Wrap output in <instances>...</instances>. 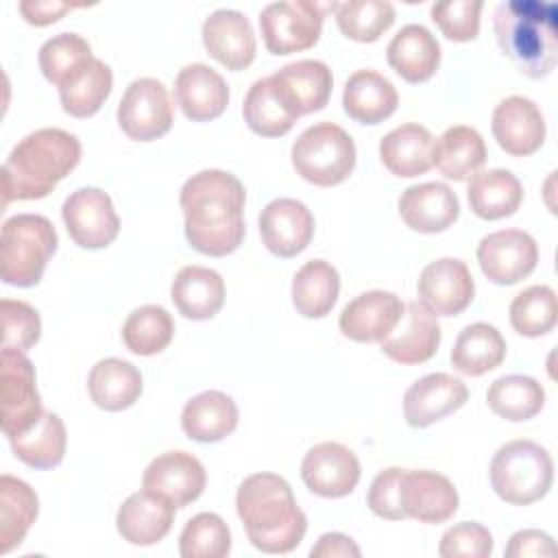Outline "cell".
Here are the masks:
<instances>
[{"instance_id":"cell-1","label":"cell","mask_w":558,"mask_h":558,"mask_svg":"<svg viewBox=\"0 0 558 558\" xmlns=\"http://www.w3.org/2000/svg\"><path fill=\"white\" fill-rule=\"evenodd\" d=\"M185 218V238L203 255L225 257L233 253L246 233L242 181L218 168L192 174L179 194Z\"/></svg>"},{"instance_id":"cell-2","label":"cell","mask_w":558,"mask_h":558,"mask_svg":"<svg viewBox=\"0 0 558 558\" xmlns=\"http://www.w3.org/2000/svg\"><path fill=\"white\" fill-rule=\"evenodd\" d=\"M235 510L251 545L264 554H290L307 530L290 484L277 473L244 477L235 493Z\"/></svg>"},{"instance_id":"cell-3","label":"cell","mask_w":558,"mask_h":558,"mask_svg":"<svg viewBox=\"0 0 558 558\" xmlns=\"http://www.w3.org/2000/svg\"><path fill=\"white\" fill-rule=\"evenodd\" d=\"M76 135L46 126L22 137L2 163V205L48 196L81 161Z\"/></svg>"},{"instance_id":"cell-4","label":"cell","mask_w":558,"mask_h":558,"mask_svg":"<svg viewBox=\"0 0 558 558\" xmlns=\"http://www.w3.org/2000/svg\"><path fill=\"white\" fill-rule=\"evenodd\" d=\"M497 44L512 65L530 76L549 74L558 61V7L545 0H508L493 13Z\"/></svg>"},{"instance_id":"cell-5","label":"cell","mask_w":558,"mask_h":558,"mask_svg":"<svg viewBox=\"0 0 558 558\" xmlns=\"http://www.w3.org/2000/svg\"><path fill=\"white\" fill-rule=\"evenodd\" d=\"M57 242V229L46 216L15 214L7 218L0 233L2 281L17 288L37 286Z\"/></svg>"},{"instance_id":"cell-6","label":"cell","mask_w":558,"mask_h":558,"mask_svg":"<svg viewBox=\"0 0 558 558\" xmlns=\"http://www.w3.org/2000/svg\"><path fill=\"white\" fill-rule=\"evenodd\" d=\"M554 482V462L534 440H510L490 460V486L512 506H527L545 497Z\"/></svg>"},{"instance_id":"cell-7","label":"cell","mask_w":558,"mask_h":558,"mask_svg":"<svg viewBox=\"0 0 558 558\" xmlns=\"http://www.w3.org/2000/svg\"><path fill=\"white\" fill-rule=\"evenodd\" d=\"M292 166L296 174L318 187H331L349 179L355 168V144L351 135L333 124L307 126L292 144Z\"/></svg>"},{"instance_id":"cell-8","label":"cell","mask_w":558,"mask_h":558,"mask_svg":"<svg viewBox=\"0 0 558 558\" xmlns=\"http://www.w3.org/2000/svg\"><path fill=\"white\" fill-rule=\"evenodd\" d=\"M331 4H318L312 0H279L268 2L259 11V31L268 52L292 54L312 48L323 31V17Z\"/></svg>"},{"instance_id":"cell-9","label":"cell","mask_w":558,"mask_h":558,"mask_svg":"<svg viewBox=\"0 0 558 558\" xmlns=\"http://www.w3.org/2000/svg\"><path fill=\"white\" fill-rule=\"evenodd\" d=\"M2 434L11 440L33 429L44 416L41 397L35 386V368L24 351L2 347Z\"/></svg>"},{"instance_id":"cell-10","label":"cell","mask_w":558,"mask_h":558,"mask_svg":"<svg viewBox=\"0 0 558 558\" xmlns=\"http://www.w3.org/2000/svg\"><path fill=\"white\" fill-rule=\"evenodd\" d=\"M116 116L131 140L153 142L170 131L174 109L166 85L153 76H142L129 83Z\"/></svg>"},{"instance_id":"cell-11","label":"cell","mask_w":558,"mask_h":558,"mask_svg":"<svg viewBox=\"0 0 558 558\" xmlns=\"http://www.w3.org/2000/svg\"><path fill=\"white\" fill-rule=\"evenodd\" d=\"M65 229L83 248H105L120 233V218L113 201L98 187L74 190L61 207Z\"/></svg>"},{"instance_id":"cell-12","label":"cell","mask_w":558,"mask_h":558,"mask_svg":"<svg viewBox=\"0 0 558 558\" xmlns=\"http://www.w3.org/2000/svg\"><path fill=\"white\" fill-rule=\"evenodd\" d=\"M477 262L488 281L497 286H512L536 268L538 246L527 231L501 229L480 240Z\"/></svg>"},{"instance_id":"cell-13","label":"cell","mask_w":558,"mask_h":558,"mask_svg":"<svg viewBox=\"0 0 558 558\" xmlns=\"http://www.w3.org/2000/svg\"><path fill=\"white\" fill-rule=\"evenodd\" d=\"M418 303L434 316H456L466 310L475 296V281L469 266L458 257L429 262L416 283Z\"/></svg>"},{"instance_id":"cell-14","label":"cell","mask_w":558,"mask_h":558,"mask_svg":"<svg viewBox=\"0 0 558 558\" xmlns=\"http://www.w3.org/2000/svg\"><path fill=\"white\" fill-rule=\"evenodd\" d=\"M360 460L342 442L325 440L314 445L301 462V477L305 486L327 499L351 495L360 482Z\"/></svg>"},{"instance_id":"cell-15","label":"cell","mask_w":558,"mask_h":558,"mask_svg":"<svg viewBox=\"0 0 558 558\" xmlns=\"http://www.w3.org/2000/svg\"><path fill=\"white\" fill-rule=\"evenodd\" d=\"M399 499L403 514L418 523H445L458 510V490L451 480L427 469H403Z\"/></svg>"},{"instance_id":"cell-16","label":"cell","mask_w":558,"mask_h":558,"mask_svg":"<svg viewBox=\"0 0 558 558\" xmlns=\"http://www.w3.org/2000/svg\"><path fill=\"white\" fill-rule=\"evenodd\" d=\"M493 135L497 144L514 157H525L536 153L545 142V118L538 105L527 96H508L504 98L490 120Z\"/></svg>"},{"instance_id":"cell-17","label":"cell","mask_w":558,"mask_h":558,"mask_svg":"<svg viewBox=\"0 0 558 558\" xmlns=\"http://www.w3.org/2000/svg\"><path fill=\"white\" fill-rule=\"evenodd\" d=\"M405 303L388 290H368L349 301L338 318L342 336L353 342H381L401 320Z\"/></svg>"},{"instance_id":"cell-18","label":"cell","mask_w":558,"mask_h":558,"mask_svg":"<svg viewBox=\"0 0 558 558\" xmlns=\"http://www.w3.org/2000/svg\"><path fill=\"white\" fill-rule=\"evenodd\" d=\"M469 399L462 379L449 373H429L416 379L403 395V416L410 427H429L447 414L460 410Z\"/></svg>"},{"instance_id":"cell-19","label":"cell","mask_w":558,"mask_h":558,"mask_svg":"<svg viewBox=\"0 0 558 558\" xmlns=\"http://www.w3.org/2000/svg\"><path fill=\"white\" fill-rule=\"evenodd\" d=\"M205 466L187 451H166L150 460L142 475V488L163 495L174 508H183L205 490Z\"/></svg>"},{"instance_id":"cell-20","label":"cell","mask_w":558,"mask_h":558,"mask_svg":"<svg viewBox=\"0 0 558 558\" xmlns=\"http://www.w3.org/2000/svg\"><path fill=\"white\" fill-rule=\"evenodd\" d=\"M264 246L277 257H294L314 238V216L296 198H275L259 214Z\"/></svg>"},{"instance_id":"cell-21","label":"cell","mask_w":558,"mask_h":558,"mask_svg":"<svg viewBox=\"0 0 558 558\" xmlns=\"http://www.w3.org/2000/svg\"><path fill=\"white\" fill-rule=\"evenodd\" d=\"M201 35L207 52L229 70H244L255 59V33L242 11L218 9L209 13Z\"/></svg>"},{"instance_id":"cell-22","label":"cell","mask_w":558,"mask_h":558,"mask_svg":"<svg viewBox=\"0 0 558 558\" xmlns=\"http://www.w3.org/2000/svg\"><path fill=\"white\" fill-rule=\"evenodd\" d=\"M440 325L418 301L405 303L399 325L379 342L381 351L397 364H423L438 351Z\"/></svg>"},{"instance_id":"cell-23","label":"cell","mask_w":558,"mask_h":558,"mask_svg":"<svg viewBox=\"0 0 558 558\" xmlns=\"http://www.w3.org/2000/svg\"><path fill=\"white\" fill-rule=\"evenodd\" d=\"M172 523L174 504L148 488L129 495L116 514L118 534L137 547H148L163 541Z\"/></svg>"},{"instance_id":"cell-24","label":"cell","mask_w":558,"mask_h":558,"mask_svg":"<svg viewBox=\"0 0 558 558\" xmlns=\"http://www.w3.org/2000/svg\"><path fill=\"white\" fill-rule=\"evenodd\" d=\"M399 216L412 231L440 233L458 220L460 201L447 183H416L399 196Z\"/></svg>"},{"instance_id":"cell-25","label":"cell","mask_w":558,"mask_h":558,"mask_svg":"<svg viewBox=\"0 0 558 558\" xmlns=\"http://www.w3.org/2000/svg\"><path fill=\"white\" fill-rule=\"evenodd\" d=\"M174 100L194 122H207L222 116L229 105L225 78L205 63L183 65L174 78Z\"/></svg>"},{"instance_id":"cell-26","label":"cell","mask_w":558,"mask_h":558,"mask_svg":"<svg viewBox=\"0 0 558 558\" xmlns=\"http://www.w3.org/2000/svg\"><path fill=\"white\" fill-rule=\"evenodd\" d=\"M242 113L248 129L264 137L286 135L301 116L286 89L272 78V74L257 78L248 87Z\"/></svg>"},{"instance_id":"cell-27","label":"cell","mask_w":558,"mask_h":558,"mask_svg":"<svg viewBox=\"0 0 558 558\" xmlns=\"http://www.w3.org/2000/svg\"><path fill=\"white\" fill-rule=\"evenodd\" d=\"M390 68L408 83L432 78L440 65V44L423 24H405L386 48Z\"/></svg>"},{"instance_id":"cell-28","label":"cell","mask_w":558,"mask_h":558,"mask_svg":"<svg viewBox=\"0 0 558 558\" xmlns=\"http://www.w3.org/2000/svg\"><path fill=\"white\" fill-rule=\"evenodd\" d=\"M170 299L190 320L214 318L225 303V279L214 268L183 266L172 279Z\"/></svg>"},{"instance_id":"cell-29","label":"cell","mask_w":558,"mask_h":558,"mask_svg":"<svg viewBox=\"0 0 558 558\" xmlns=\"http://www.w3.org/2000/svg\"><path fill=\"white\" fill-rule=\"evenodd\" d=\"M434 144L436 140L429 129L408 122L381 137L379 157L395 177L412 179L434 166Z\"/></svg>"},{"instance_id":"cell-30","label":"cell","mask_w":558,"mask_h":558,"mask_svg":"<svg viewBox=\"0 0 558 558\" xmlns=\"http://www.w3.org/2000/svg\"><path fill=\"white\" fill-rule=\"evenodd\" d=\"M238 418V405L227 392L205 390L183 405L181 427L187 438L209 445L233 434Z\"/></svg>"},{"instance_id":"cell-31","label":"cell","mask_w":558,"mask_h":558,"mask_svg":"<svg viewBox=\"0 0 558 558\" xmlns=\"http://www.w3.org/2000/svg\"><path fill=\"white\" fill-rule=\"evenodd\" d=\"M342 105L349 118L362 124H379L390 118L399 105L395 85L375 70L353 72L342 92Z\"/></svg>"},{"instance_id":"cell-32","label":"cell","mask_w":558,"mask_h":558,"mask_svg":"<svg viewBox=\"0 0 558 558\" xmlns=\"http://www.w3.org/2000/svg\"><path fill=\"white\" fill-rule=\"evenodd\" d=\"M471 211L484 220H499L512 216L521 201V181L506 168L477 170L466 187Z\"/></svg>"},{"instance_id":"cell-33","label":"cell","mask_w":558,"mask_h":558,"mask_svg":"<svg viewBox=\"0 0 558 558\" xmlns=\"http://www.w3.org/2000/svg\"><path fill=\"white\" fill-rule=\"evenodd\" d=\"M142 388L140 371L120 357H105L96 362L87 377L92 401L107 412H120L133 405L140 399Z\"/></svg>"},{"instance_id":"cell-34","label":"cell","mask_w":558,"mask_h":558,"mask_svg":"<svg viewBox=\"0 0 558 558\" xmlns=\"http://www.w3.org/2000/svg\"><path fill=\"white\" fill-rule=\"evenodd\" d=\"M272 78L286 89L301 116L320 111L327 105L333 87L329 65L318 59L292 61L272 72Z\"/></svg>"},{"instance_id":"cell-35","label":"cell","mask_w":558,"mask_h":558,"mask_svg":"<svg viewBox=\"0 0 558 558\" xmlns=\"http://www.w3.org/2000/svg\"><path fill=\"white\" fill-rule=\"evenodd\" d=\"M486 161V144L477 129L449 126L434 144V166L451 181H466Z\"/></svg>"},{"instance_id":"cell-36","label":"cell","mask_w":558,"mask_h":558,"mask_svg":"<svg viewBox=\"0 0 558 558\" xmlns=\"http://www.w3.org/2000/svg\"><path fill=\"white\" fill-rule=\"evenodd\" d=\"M506 357V340L495 325L471 323L466 325L451 349V364L469 377H480L497 368Z\"/></svg>"},{"instance_id":"cell-37","label":"cell","mask_w":558,"mask_h":558,"mask_svg":"<svg viewBox=\"0 0 558 558\" xmlns=\"http://www.w3.org/2000/svg\"><path fill=\"white\" fill-rule=\"evenodd\" d=\"M39 512L37 493L20 477H0V554L22 545Z\"/></svg>"},{"instance_id":"cell-38","label":"cell","mask_w":558,"mask_h":558,"mask_svg":"<svg viewBox=\"0 0 558 558\" xmlns=\"http://www.w3.org/2000/svg\"><path fill=\"white\" fill-rule=\"evenodd\" d=\"M340 292V275L325 259L305 262L292 279V303L305 318H323L331 312Z\"/></svg>"},{"instance_id":"cell-39","label":"cell","mask_w":558,"mask_h":558,"mask_svg":"<svg viewBox=\"0 0 558 558\" xmlns=\"http://www.w3.org/2000/svg\"><path fill=\"white\" fill-rule=\"evenodd\" d=\"M488 408L506 421H527L545 405L543 386L530 375H501L486 392Z\"/></svg>"},{"instance_id":"cell-40","label":"cell","mask_w":558,"mask_h":558,"mask_svg":"<svg viewBox=\"0 0 558 558\" xmlns=\"http://www.w3.org/2000/svg\"><path fill=\"white\" fill-rule=\"evenodd\" d=\"M92 59V46L78 33H59L46 39L37 54L41 74L59 89L76 81Z\"/></svg>"},{"instance_id":"cell-41","label":"cell","mask_w":558,"mask_h":558,"mask_svg":"<svg viewBox=\"0 0 558 558\" xmlns=\"http://www.w3.org/2000/svg\"><path fill=\"white\" fill-rule=\"evenodd\" d=\"M13 453L33 469H52L65 456L68 434L59 414L44 412L39 423L22 436L9 440Z\"/></svg>"},{"instance_id":"cell-42","label":"cell","mask_w":558,"mask_h":558,"mask_svg":"<svg viewBox=\"0 0 558 558\" xmlns=\"http://www.w3.org/2000/svg\"><path fill=\"white\" fill-rule=\"evenodd\" d=\"M174 336V320L161 305H142L133 310L122 325V342L135 355L161 353Z\"/></svg>"},{"instance_id":"cell-43","label":"cell","mask_w":558,"mask_h":558,"mask_svg":"<svg viewBox=\"0 0 558 558\" xmlns=\"http://www.w3.org/2000/svg\"><path fill=\"white\" fill-rule=\"evenodd\" d=\"M111 87H113L111 68L102 59L94 57L76 81L59 89L61 107L72 118H89L109 98Z\"/></svg>"},{"instance_id":"cell-44","label":"cell","mask_w":558,"mask_h":558,"mask_svg":"<svg viewBox=\"0 0 558 558\" xmlns=\"http://www.w3.org/2000/svg\"><path fill=\"white\" fill-rule=\"evenodd\" d=\"M338 28L355 41L379 39L395 22V7L388 0H347L336 2Z\"/></svg>"},{"instance_id":"cell-45","label":"cell","mask_w":558,"mask_h":558,"mask_svg":"<svg viewBox=\"0 0 558 558\" xmlns=\"http://www.w3.org/2000/svg\"><path fill=\"white\" fill-rule=\"evenodd\" d=\"M556 292L549 286H530L510 303V325L525 338H538L556 325Z\"/></svg>"},{"instance_id":"cell-46","label":"cell","mask_w":558,"mask_h":558,"mask_svg":"<svg viewBox=\"0 0 558 558\" xmlns=\"http://www.w3.org/2000/svg\"><path fill=\"white\" fill-rule=\"evenodd\" d=\"M229 551L231 532L216 512H198L179 536V554L183 558H225Z\"/></svg>"},{"instance_id":"cell-47","label":"cell","mask_w":558,"mask_h":558,"mask_svg":"<svg viewBox=\"0 0 558 558\" xmlns=\"http://www.w3.org/2000/svg\"><path fill=\"white\" fill-rule=\"evenodd\" d=\"M482 0H442L432 4V20L447 39L471 41L480 33Z\"/></svg>"},{"instance_id":"cell-48","label":"cell","mask_w":558,"mask_h":558,"mask_svg":"<svg viewBox=\"0 0 558 558\" xmlns=\"http://www.w3.org/2000/svg\"><path fill=\"white\" fill-rule=\"evenodd\" d=\"M2 347H13L20 351L31 349L41 336V320L33 305L26 301L2 299Z\"/></svg>"},{"instance_id":"cell-49","label":"cell","mask_w":558,"mask_h":558,"mask_svg":"<svg viewBox=\"0 0 558 558\" xmlns=\"http://www.w3.org/2000/svg\"><path fill=\"white\" fill-rule=\"evenodd\" d=\"M442 558H486L493 554V534L477 521L451 525L438 545Z\"/></svg>"},{"instance_id":"cell-50","label":"cell","mask_w":558,"mask_h":558,"mask_svg":"<svg viewBox=\"0 0 558 558\" xmlns=\"http://www.w3.org/2000/svg\"><path fill=\"white\" fill-rule=\"evenodd\" d=\"M401 473L403 469L399 466H390L384 469L375 475V480L371 482L368 488V508L388 521H401L405 519L403 510H401V499H399V482H401Z\"/></svg>"},{"instance_id":"cell-51","label":"cell","mask_w":558,"mask_h":558,"mask_svg":"<svg viewBox=\"0 0 558 558\" xmlns=\"http://www.w3.org/2000/svg\"><path fill=\"white\" fill-rule=\"evenodd\" d=\"M556 543L547 532L541 530H519L510 536L506 556L527 558V556H556Z\"/></svg>"},{"instance_id":"cell-52","label":"cell","mask_w":558,"mask_h":558,"mask_svg":"<svg viewBox=\"0 0 558 558\" xmlns=\"http://www.w3.org/2000/svg\"><path fill=\"white\" fill-rule=\"evenodd\" d=\"M22 17L28 22V24H35V26H46V24H52L57 22L61 15H65L68 11L74 9V4H68V2H59V0H22L17 4Z\"/></svg>"},{"instance_id":"cell-53","label":"cell","mask_w":558,"mask_h":558,"mask_svg":"<svg viewBox=\"0 0 558 558\" xmlns=\"http://www.w3.org/2000/svg\"><path fill=\"white\" fill-rule=\"evenodd\" d=\"M312 558H360L355 541L342 532H327L310 551Z\"/></svg>"}]
</instances>
